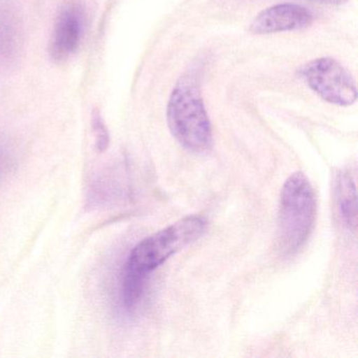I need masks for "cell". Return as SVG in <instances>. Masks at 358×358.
Here are the masks:
<instances>
[{
    "label": "cell",
    "instance_id": "cell-12",
    "mask_svg": "<svg viewBox=\"0 0 358 358\" xmlns=\"http://www.w3.org/2000/svg\"><path fill=\"white\" fill-rule=\"evenodd\" d=\"M320 3H330V5H341V3H347L348 0H317Z\"/></svg>",
    "mask_w": 358,
    "mask_h": 358
},
{
    "label": "cell",
    "instance_id": "cell-8",
    "mask_svg": "<svg viewBox=\"0 0 358 358\" xmlns=\"http://www.w3.org/2000/svg\"><path fill=\"white\" fill-rule=\"evenodd\" d=\"M336 201L339 213L345 225L355 229L357 224V205H356L355 180L350 171H341L336 178Z\"/></svg>",
    "mask_w": 358,
    "mask_h": 358
},
{
    "label": "cell",
    "instance_id": "cell-6",
    "mask_svg": "<svg viewBox=\"0 0 358 358\" xmlns=\"http://www.w3.org/2000/svg\"><path fill=\"white\" fill-rule=\"evenodd\" d=\"M313 15L301 6L284 3L274 6L259 13L253 20L250 31L255 34L297 31L311 26Z\"/></svg>",
    "mask_w": 358,
    "mask_h": 358
},
{
    "label": "cell",
    "instance_id": "cell-9",
    "mask_svg": "<svg viewBox=\"0 0 358 358\" xmlns=\"http://www.w3.org/2000/svg\"><path fill=\"white\" fill-rule=\"evenodd\" d=\"M148 275L150 274L124 267L121 282V297L125 309L134 310L139 305L143 297Z\"/></svg>",
    "mask_w": 358,
    "mask_h": 358
},
{
    "label": "cell",
    "instance_id": "cell-11",
    "mask_svg": "<svg viewBox=\"0 0 358 358\" xmlns=\"http://www.w3.org/2000/svg\"><path fill=\"white\" fill-rule=\"evenodd\" d=\"M15 166V159L9 148L0 143V180L7 177Z\"/></svg>",
    "mask_w": 358,
    "mask_h": 358
},
{
    "label": "cell",
    "instance_id": "cell-1",
    "mask_svg": "<svg viewBox=\"0 0 358 358\" xmlns=\"http://www.w3.org/2000/svg\"><path fill=\"white\" fill-rule=\"evenodd\" d=\"M167 122L173 137L189 152L204 154L213 148L210 120L192 75L182 77L171 93Z\"/></svg>",
    "mask_w": 358,
    "mask_h": 358
},
{
    "label": "cell",
    "instance_id": "cell-7",
    "mask_svg": "<svg viewBox=\"0 0 358 358\" xmlns=\"http://www.w3.org/2000/svg\"><path fill=\"white\" fill-rule=\"evenodd\" d=\"M22 36L17 12L9 3L0 0V69L8 68L17 59Z\"/></svg>",
    "mask_w": 358,
    "mask_h": 358
},
{
    "label": "cell",
    "instance_id": "cell-4",
    "mask_svg": "<svg viewBox=\"0 0 358 358\" xmlns=\"http://www.w3.org/2000/svg\"><path fill=\"white\" fill-rule=\"evenodd\" d=\"M303 75L309 87L329 103L349 106L357 99L355 80L337 60H313L303 69Z\"/></svg>",
    "mask_w": 358,
    "mask_h": 358
},
{
    "label": "cell",
    "instance_id": "cell-10",
    "mask_svg": "<svg viewBox=\"0 0 358 358\" xmlns=\"http://www.w3.org/2000/svg\"><path fill=\"white\" fill-rule=\"evenodd\" d=\"M93 129L96 134V146L99 152H104L110 143L108 129L98 113L93 116Z\"/></svg>",
    "mask_w": 358,
    "mask_h": 358
},
{
    "label": "cell",
    "instance_id": "cell-5",
    "mask_svg": "<svg viewBox=\"0 0 358 358\" xmlns=\"http://www.w3.org/2000/svg\"><path fill=\"white\" fill-rule=\"evenodd\" d=\"M83 7L74 1L66 3L58 13L50 43V54L55 62H64L77 51L83 38Z\"/></svg>",
    "mask_w": 358,
    "mask_h": 358
},
{
    "label": "cell",
    "instance_id": "cell-3",
    "mask_svg": "<svg viewBox=\"0 0 358 358\" xmlns=\"http://www.w3.org/2000/svg\"><path fill=\"white\" fill-rule=\"evenodd\" d=\"M207 229L202 215H188L138 243L129 253L125 267L150 274L169 257L198 241Z\"/></svg>",
    "mask_w": 358,
    "mask_h": 358
},
{
    "label": "cell",
    "instance_id": "cell-2",
    "mask_svg": "<svg viewBox=\"0 0 358 358\" xmlns=\"http://www.w3.org/2000/svg\"><path fill=\"white\" fill-rule=\"evenodd\" d=\"M316 217V196L301 171L285 182L278 208V247L284 255L296 253L311 234Z\"/></svg>",
    "mask_w": 358,
    "mask_h": 358
}]
</instances>
